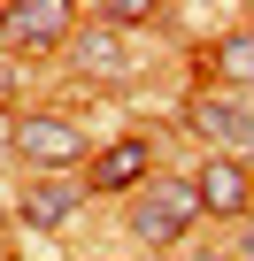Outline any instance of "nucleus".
<instances>
[{
    "label": "nucleus",
    "instance_id": "nucleus-11",
    "mask_svg": "<svg viewBox=\"0 0 254 261\" xmlns=\"http://www.w3.org/2000/svg\"><path fill=\"white\" fill-rule=\"evenodd\" d=\"M239 253H254V230H246V238H239Z\"/></svg>",
    "mask_w": 254,
    "mask_h": 261
},
{
    "label": "nucleus",
    "instance_id": "nucleus-10",
    "mask_svg": "<svg viewBox=\"0 0 254 261\" xmlns=\"http://www.w3.org/2000/svg\"><path fill=\"white\" fill-rule=\"evenodd\" d=\"M100 16H108V23H147L154 8H147V0H108V8H100Z\"/></svg>",
    "mask_w": 254,
    "mask_h": 261
},
{
    "label": "nucleus",
    "instance_id": "nucleus-6",
    "mask_svg": "<svg viewBox=\"0 0 254 261\" xmlns=\"http://www.w3.org/2000/svg\"><path fill=\"white\" fill-rule=\"evenodd\" d=\"M185 123L208 139V154H239V146H254V115H246V100H231V92H200Z\"/></svg>",
    "mask_w": 254,
    "mask_h": 261
},
{
    "label": "nucleus",
    "instance_id": "nucleus-4",
    "mask_svg": "<svg viewBox=\"0 0 254 261\" xmlns=\"http://www.w3.org/2000/svg\"><path fill=\"white\" fill-rule=\"evenodd\" d=\"M147 169H154V146L139 139H108L100 154H93V169H85V192H147Z\"/></svg>",
    "mask_w": 254,
    "mask_h": 261
},
{
    "label": "nucleus",
    "instance_id": "nucleus-5",
    "mask_svg": "<svg viewBox=\"0 0 254 261\" xmlns=\"http://www.w3.org/2000/svg\"><path fill=\"white\" fill-rule=\"evenodd\" d=\"M193 185H200V207L208 215H246L254 207V162H239V154H208L193 169Z\"/></svg>",
    "mask_w": 254,
    "mask_h": 261
},
{
    "label": "nucleus",
    "instance_id": "nucleus-8",
    "mask_svg": "<svg viewBox=\"0 0 254 261\" xmlns=\"http://www.w3.org/2000/svg\"><path fill=\"white\" fill-rule=\"evenodd\" d=\"M200 69H208L216 85H254V31H223V39H208Z\"/></svg>",
    "mask_w": 254,
    "mask_h": 261
},
{
    "label": "nucleus",
    "instance_id": "nucleus-2",
    "mask_svg": "<svg viewBox=\"0 0 254 261\" xmlns=\"http://www.w3.org/2000/svg\"><path fill=\"white\" fill-rule=\"evenodd\" d=\"M16 162L24 169H39V177H62V169H77L85 162V123H70V115H54V108H39V115H16Z\"/></svg>",
    "mask_w": 254,
    "mask_h": 261
},
{
    "label": "nucleus",
    "instance_id": "nucleus-3",
    "mask_svg": "<svg viewBox=\"0 0 254 261\" xmlns=\"http://www.w3.org/2000/svg\"><path fill=\"white\" fill-rule=\"evenodd\" d=\"M70 23H77L70 0H16V8H0V39H8L16 54H54V46H70Z\"/></svg>",
    "mask_w": 254,
    "mask_h": 261
},
{
    "label": "nucleus",
    "instance_id": "nucleus-7",
    "mask_svg": "<svg viewBox=\"0 0 254 261\" xmlns=\"http://www.w3.org/2000/svg\"><path fill=\"white\" fill-rule=\"evenodd\" d=\"M77 207H85V185H77V177H39V185L24 192V223H31V230H62Z\"/></svg>",
    "mask_w": 254,
    "mask_h": 261
},
{
    "label": "nucleus",
    "instance_id": "nucleus-9",
    "mask_svg": "<svg viewBox=\"0 0 254 261\" xmlns=\"http://www.w3.org/2000/svg\"><path fill=\"white\" fill-rule=\"evenodd\" d=\"M77 62H93L100 77H123V69H131V54H123V39H85V46H77Z\"/></svg>",
    "mask_w": 254,
    "mask_h": 261
},
{
    "label": "nucleus",
    "instance_id": "nucleus-1",
    "mask_svg": "<svg viewBox=\"0 0 254 261\" xmlns=\"http://www.w3.org/2000/svg\"><path fill=\"white\" fill-rule=\"evenodd\" d=\"M200 215H208V207H200V185H193V177H147V192L131 200L123 230L147 238V246H177Z\"/></svg>",
    "mask_w": 254,
    "mask_h": 261
},
{
    "label": "nucleus",
    "instance_id": "nucleus-12",
    "mask_svg": "<svg viewBox=\"0 0 254 261\" xmlns=\"http://www.w3.org/2000/svg\"><path fill=\"white\" fill-rule=\"evenodd\" d=\"M200 261H223V253H200Z\"/></svg>",
    "mask_w": 254,
    "mask_h": 261
}]
</instances>
